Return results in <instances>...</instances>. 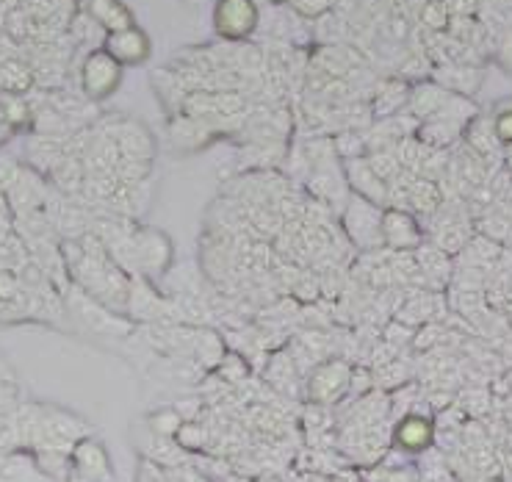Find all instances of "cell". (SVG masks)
<instances>
[{
    "mask_svg": "<svg viewBox=\"0 0 512 482\" xmlns=\"http://www.w3.org/2000/svg\"><path fill=\"white\" fill-rule=\"evenodd\" d=\"M14 438L20 449L28 452H64L70 455L72 446L81 438L92 435V427L78 413L50 405V402H34L23 399L12 422Z\"/></svg>",
    "mask_w": 512,
    "mask_h": 482,
    "instance_id": "1",
    "label": "cell"
},
{
    "mask_svg": "<svg viewBox=\"0 0 512 482\" xmlns=\"http://www.w3.org/2000/svg\"><path fill=\"white\" fill-rule=\"evenodd\" d=\"M64 311L70 316V322L78 330L86 333H95V336H128L131 333L133 322L128 316L117 314L106 308L103 302H97L95 297H89L81 286L70 283L64 289Z\"/></svg>",
    "mask_w": 512,
    "mask_h": 482,
    "instance_id": "2",
    "label": "cell"
},
{
    "mask_svg": "<svg viewBox=\"0 0 512 482\" xmlns=\"http://www.w3.org/2000/svg\"><path fill=\"white\" fill-rule=\"evenodd\" d=\"M382 217L385 208L380 203H371L366 197L349 194L344 211H341V225H344L346 239L352 241L355 247H360L363 253H374L385 247L382 241Z\"/></svg>",
    "mask_w": 512,
    "mask_h": 482,
    "instance_id": "3",
    "label": "cell"
},
{
    "mask_svg": "<svg viewBox=\"0 0 512 482\" xmlns=\"http://www.w3.org/2000/svg\"><path fill=\"white\" fill-rule=\"evenodd\" d=\"M244 106L247 100L241 92H233V89H194V92H186L180 97V109L189 117H197V120L219 122L230 120V117H241L244 114Z\"/></svg>",
    "mask_w": 512,
    "mask_h": 482,
    "instance_id": "4",
    "label": "cell"
},
{
    "mask_svg": "<svg viewBox=\"0 0 512 482\" xmlns=\"http://www.w3.org/2000/svg\"><path fill=\"white\" fill-rule=\"evenodd\" d=\"M172 255H175L172 253V241L164 230L153 228V225H136V230H133L136 275L155 280L172 266Z\"/></svg>",
    "mask_w": 512,
    "mask_h": 482,
    "instance_id": "5",
    "label": "cell"
},
{
    "mask_svg": "<svg viewBox=\"0 0 512 482\" xmlns=\"http://www.w3.org/2000/svg\"><path fill=\"white\" fill-rule=\"evenodd\" d=\"M352 372H355V369L346 361H341V358L322 361L308 374L305 394H308V399L313 405H319V408H333L341 399L349 397Z\"/></svg>",
    "mask_w": 512,
    "mask_h": 482,
    "instance_id": "6",
    "label": "cell"
},
{
    "mask_svg": "<svg viewBox=\"0 0 512 482\" xmlns=\"http://www.w3.org/2000/svg\"><path fill=\"white\" fill-rule=\"evenodd\" d=\"M261 25V9L255 0H216L214 31L225 42H247Z\"/></svg>",
    "mask_w": 512,
    "mask_h": 482,
    "instance_id": "7",
    "label": "cell"
},
{
    "mask_svg": "<svg viewBox=\"0 0 512 482\" xmlns=\"http://www.w3.org/2000/svg\"><path fill=\"white\" fill-rule=\"evenodd\" d=\"M122 84V64L106 50H92L81 64V92L89 103H100L114 95Z\"/></svg>",
    "mask_w": 512,
    "mask_h": 482,
    "instance_id": "8",
    "label": "cell"
},
{
    "mask_svg": "<svg viewBox=\"0 0 512 482\" xmlns=\"http://www.w3.org/2000/svg\"><path fill=\"white\" fill-rule=\"evenodd\" d=\"M391 441L405 455H421V452L432 449V444L438 441V422L432 416H427V413L410 410V413L396 419Z\"/></svg>",
    "mask_w": 512,
    "mask_h": 482,
    "instance_id": "9",
    "label": "cell"
},
{
    "mask_svg": "<svg viewBox=\"0 0 512 482\" xmlns=\"http://www.w3.org/2000/svg\"><path fill=\"white\" fill-rule=\"evenodd\" d=\"M70 466L78 477H84L89 482H114V463L108 455L106 444L95 438V435H86L78 444L72 446L70 452Z\"/></svg>",
    "mask_w": 512,
    "mask_h": 482,
    "instance_id": "10",
    "label": "cell"
},
{
    "mask_svg": "<svg viewBox=\"0 0 512 482\" xmlns=\"http://www.w3.org/2000/svg\"><path fill=\"white\" fill-rule=\"evenodd\" d=\"M382 241L393 253H413L424 244V228L413 211L405 208H385L382 217Z\"/></svg>",
    "mask_w": 512,
    "mask_h": 482,
    "instance_id": "11",
    "label": "cell"
},
{
    "mask_svg": "<svg viewBox=\"0 0 512 482\" xmlns=\"http://www.w3.org/2000/svg\"><path fill=\"white\" fill-rule=\"evenodd\" d=\"M48 197V183L42 178V172H36V169H20L17 181L6 192V203L14 211V217H20V214L42 211L45 203H48Z\"/></svg>",
    "mask_w": 512,
    "mask_h": 482,
    "instance_id": "12",
    "label": "cell"
},
{
    "mask_svg": "<svg viewBox=\"0 0 512 482\" xmlns=\"http://www.w3.org/2000/svg\"><path fill=\"white\" fill-rule=\"evenodd\" d=\"M111 56L117 59L122 67H139L144 61L150 59V37L144 34L139 25H131L125 31H114V34H106V48H103Z\"/></svg>",
    "mask_w": 512,
    "mask_h": 482,
    "instance_id": "13",
    "label": "cell"
},
{
    "mask_svg": "<svg viewBox=\"0 0 512 482\" xmlns=\"http://www.w3.org/2000/svg\"><path fill=\"white\" fill-rule=\"evenodd\" d=\"M344 175L346 183H349V192L358 194V197H366L371 203H388V183L382 181L380 175L374 172V167L369 164V158H346L344 161Z\"/></svg>",
    "mask_w": 512,
    "mask_h": 482,
    "instance_id": "14",
    "label": "cell"
},
{
    "mask_svg": "<svg viewBox=\"0 0 512 482\" xmlns=\"http://www.w3.org/2000/svg\"><path fill=\"white\" fill-rule=\"evenodd\" d=\"M108 133L120 147L122 161H153L155 139L153 133L147 131V125L136 120H120V125Z\"/></svg>",
    "mask_w": 512,
    "mask_h": 482,
    "instance_id": "15",
    "label": "cell"
},
{
    "mask_svg": "<svg viewBox=\"0 0 512 482\" xmlns=\"http://www.w3.org/2000/svg\"><path fill=\"white\" fill-rule=\"evenodd\" d=\"M214 131H219L216 122L180 114L178 120H172V125H169V139H172V147L178 153H197L214 139Z\"/></svg>",
    "mask_w": 512,
    "mask_h": 482,
    "instance_id": "16",
    "label": "cell"
},
{
    "mask_svg": "<svg viewBox=\"0 0 512 482\" xmlns=\"http://www.w3.org/2000/svg\"><path fill=\"white\" fill-rule=\"evenodd\" d=\"M432 81H438L441 86H446L454 95L471 97L474 92H479V86L485 81V73L479 64H465V61H446V64H438L432 70Z\"/></svg>",
    "mask_w": 512,
    "mask_h": 482,
    "instance_id": "17",
    "label": "cell"
},
{
    "mask_svg": "<svg viewBox=\"0 0 512 482\" xmlns=\"http://www.w3.org/2000/svg\"><path fill=\"white\" fill-rule=\"evenodd\" d=\"M0 482H53L42 471L34 452L28 449H3L0 452Z\"/></svg>",
    "mask_w": 512,
    "mask_h": 482,
    "instance_id": "18",
    "label": "cell"
},
{
    "mask_svg": "<svg viewBox=\"0 0 512 482\" xmlns=\"http://www.w3.org/2000/svg\"><path fill=\"white\" fill-rule=\"evenodd\" d=\"M418 269H421V283H427V289L441 291L454 280L452 255L443 253L435 244H421L416 250Z\"/></svg>",
    "mask_w": 512,
    "mask_h": 482,
    "instance_id": "19",
    "label": "cell"
},
{
    "mask_svg": "<svg viewBox=\"0 0 512 482\" xmlns=\"http://www.w3.org/2000/svg\"><path fill=\"white\" fill-rule=\"evenodd\" d=\"M410 89L413 84L410 81H402V78H391V81H382L374 92V100H371V114L377 120H385V117H396L407 111V103H410Z\"/></svg>",
    "mask_w": 512,
    "mask_h": 482,
    "instance_id": "20",
    "label": "cell"
},
{
    "mask_svg": "<svg viewBox=\"0 0 512 482\" xmlns=\"http://www.w3.org/2000/svg\"><path fill=\"white\" fill-rule=\"evenodd\" d=\"M465 122L446 120V117H432V120L418 122L416 139L432 150H452L457 142H463Z\"/></svg>",
    "mask_w": 512,
    "mask_h": 482,
    "instance_id": "21",
    "label": "cell"
},
{
    "mask_svg": "<svg viewBox=\"0 0 512 482\" xmlns=\"http://www.w3.org/2000/svg\"><path fill=\"white\" fill-rule=\"evenodd\" d=\"M86 14L95 25H100L106 34H114V31H125L131 28L133 12L122 3V0H86Z\"/></svg>",
    "mask_w": 512,
    "mask_h": 482,
    "instance_id": "22",
    "label": "cell"
},
{
    "mask_svg": "<svg viewBox=\"0 0 512 482\" xmlns=\"http://www.w3.org/2000/svg\"><path fill=\"white\" fill-rule=\"evenodd\" d=\"M463 142L477 156H482L485 161L490 158H501V142L499 136H496V128H493V117H474V120L465 125L463 133Z\"/></svg>",
    "mask_w": 512,
    "mask_h": 482,
    "instance_id": "23",
    "label": "cell"
},
{
    "mask_svg": "<svg viewBox=\"0 0 512 482\" xmlns=\"http://www.w3.org/2000/svg\"><path fill=\"white\" fill-rule=\"evenodd\" d=\"M435 308H441V297L438 291H418L413 297H407L402 311L396 314V322H402L405 327H416V325H429L435 319Z\"/></svg>",
    "mask_w": 512,
    "mask_h": 482,
    "instance_id": "24",
    "label": "cell"
},
{
    "mask_svg": "<svg viewBox=\"0 0 512 482\" xmlns=\"http://www.w3.org/2000/svg\"><path fill=\"white\" fill-rule=\"evenodd\" d=\"M28 158H31V169L42 172V175H50L56 169V164L64 158V147H61L59 139L45 136V133H36L34 139L28 142Z\"/></svg>",
    "mask_w": 512,
    "mask_h": 482,
    "instance_id": "25",
    "label": "cell"
},
{
    "mask_svg": "<svg viewBox=\"0 0 512 482\" xmlns=\"http://www.w3.org/2000/svg\"><path fill=\"white\" fill-rule=\"evenodd\" d=\"M34 70L20 59H3L0 61V89L9 95H25L34 86Z\"/></svg>",
    "mask_w": 512,
    "mask_h": 482,
    "instance_id": "26",
    "label": "cell"
},
{
    "mask_svg": "<svg viewBox=\"0 0 512 482\" xmlns=\"http://www.w3.org/2000/svg\"><path fill=\"white\" fill-rule=\"evenodd\" d=\"M418 20H421L424 28L435 31V34L449 31V25H452L449 3H446V0H424V3H421V12H418Z\"/></svg>",
    "mask_w": 512,
    "mask_h": 482,
    "instance_id": "27",
    "label": "cell"
},
{
    "mask_svg": "<svg viewBox=\"0 0 512 482\" xmlns=\"http://www.w3.org/2000/svg\"><path fill=\"white\" fill-rule=\"evenodd\" d=\"M183 422L186 419L175 408H158L147 416V430H150V435H158V438H175Z\"/></svg>",
    "mask_w": 512,
    "mask_h": 482,
    "instance_id": "28",
    "label": "cell"
},
{
    "mask_svg": "<svg viewBox=\"0 0 512 482\" xmlns=\"http://www.w3.org/2000/svg\"><path fill=\"white\" fill-rule=\"evenodd\" d=\"M216 374L227 383H241V380L250 377V363L244 361L239 352H225L222 361L216 363Z\"/></svg>",
    "mask_w": 512,
    "mask_h": 482,
    "instance_id": "29",
    "label": "cell"
},
{
    "mask_svg": "<svg viewBox=\"0 0 512 482\" xmlns=\"http://www.w3.org/2000/svg\"><path fill=\"white\" fill-rule=\"evenodd\" d=\"M175 441H178L186 452H200V449L208 446V430H205L197 419H191V422H183V427H180L178 435H175Z\"/></svg>",
    "mask_w": 512,
    "mask_h": 482,
    "instance_id": "30",
    "label": "cell"
},
{
    "mask_svg": "<svg viewBox=\"0 0 512 482\" xmlns=\"http://www.w3.org/2000/svg\"><path fill=\"white\" fill-rule=\"evenodd\" d=\"M286 3L291 12L305 20H319L333 9V0H286Z\"/></svg>",
    "mask_w": 512,
    "mask_h": 482,
    "instance_id": "31",
    "label": "cell"
},
{
    "mask_svg": "<svg viewBox=\"0 0 512 482\" xmlns=\"http://www.w3.org/2000/svg\"><path fill=\"white\" fill-rule=\"evenodd\" d=\"M493 128L499 136L501 145H510L512 142V109H499L493 114Z\"/></svg>",
    "mask_w": 512,
    "mask_h": 482,
    "instance_id": "32",
    "label": "cell"
},
{
    "mask_svg": "<svg viewBox=\"0 0 512 482\" xmlns=\"http://www.w3.org/2000/svg\"><path fill=\"white\" fill-rule=\"evenodd\" d=\"M20 169H23V167H20L17 161L0 156V194H3V197H6V192L12 189V183L17 181Z\"/></svg>",
    "mask_w": 512,
    "mask_h": 482,
    "instance_id": "33",
    "label": "cell"
},
{
    "mask_svg": "<svg viewBox=\"0 0 512 482\" xmlns=\"http://www.w3.org/2000/svg\"><path fill=\"white\" fill-rule=\"evenodd\" d=\"M136 482H167V469L158 466L153 460L144 458L139 463V474H136Z\"/></svg>",
    "mask_w": 512,
    "mask_h": 482,
    "instance_id": "34",
    "label": "cell"
},
{
    "mask_svg": "<svg viewBox=\"0 0 512 482\" xmlns=\"http://www.w3.org/2000/svg\"><path fill=\"white\" fill-rule=\"evenodd\" d=\"M380 482H418V471L399 466V469H388Z\"/></svg>",
    "mask_w": 512,
    "mask_h": 482,
    "instance_id": "35",
    "label": "cell"
},
{
    "mask_svg": "<svg viewBox=\"0 0 512 482\" xmlns=\"http://www.w3.org/2000/svg\"><path fill=\"white\" fill-rule=\"evenodd\" d=\"M12 131H14V125L9 122V117H6V111L0 109V145L12 136Z\"/></svg>",
    "mask_w": 512,
    "mask_h": 482,
    "instance_id": "36",
    "label": "cell"
},
{
    "mask_svg": "<svg viewBox=\"0 0 512 482\" xmlns=\"http://www.w3.org/2000/svg\"><path fill=\"white\" fill-rule=\"evenodd\" d=\"M501 167H504V172L512 175V142L510 145H501Z\"/></svg>",
    "mask_w": 512,
    "mask_h": 482,
    "instance_id": "37",
    "label": "cell"
},
{
    "mask_svg": "<svg viewBox=\"0 0 512 482\" xmlns=\"http://www.w3.org/2000/svg\"><path fill=\"white\" fill-rule=\"evenodd\" d=\"M222 482H250V480H247V477H239V474H230V471H227L225 480H222Z\"/></svg>",
    "mask_w": 512,
    "mask_h": 482,
    "instance_id": "38",
    "label": "cell"
},
{
    "mask_svg": "<svg viewBox=\"0 0 512 482\" xmlns=\"http://www.w3.org/2000/svg\"><path fill=\"white\" fill-rule=\"evenodd\" d=\"M64 482H89V480H84V477H78L75 471H70V477H67V480H64Z\"/></svg>",
    "mask_w": 512,
    "mask_h": 482,
    "instance_id": "39",
    "label": "cell"
},
{
    "mask_svg": "<svg viewBox=\"0 0 512 482\" xmlns=\"http://www.w3.org/2000/svg\"><path fill=\"white\" fill-rule=\"evenodd\" d=\"M479 482H499V480H488V477H482V480H479Z\"/></svg>",
    "mask_w": 512,
    "mask_h": 482,
    "instance_id": "40",
    "label": "cell"
},
{
    "mask_svg": "<svg viewBox=\"0 0 512 482\" xmlns=\"http://www.w3.org/2000/svg\"><path fill=\"white\" fill-rule=\"evenodd\" d=\"M0 302H3V297H0Z\"/></svg>",
    "mask_w": 512,
    "mask_h": 482,
    "instance_id": "41",
    "label": "cell"
}]
</instances>
